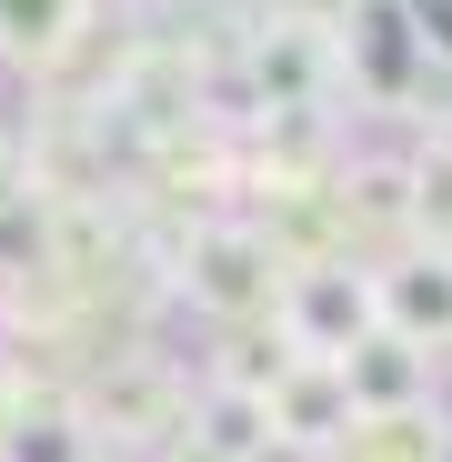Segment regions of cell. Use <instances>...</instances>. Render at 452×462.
<instances>
[{"label":"cell","mask_w":452,"mask_h":462,"mask_svg":"<svg viewBox=\"0 0 452 462\" xmlns=\"http://www.w3.org/2000/svg\"><path fill=\"white\" fill-rule=\"evenodd\" d=\"M281 282H291L281 252L262 242L242 211L191 221V242H181V262H171V291L191 301V312H211L221 332H232V322H272V312H281Z\"/></svg>","instance_id":"6da1fadb"},{"label":"cell","mask_w":452,"mask_h":462,"mask_svg":"<svg viewBox=\"0 0 452 462\" xmlns=\"http://www.w3.org/2000/svg\"><path fill=\"white\" fill-rule=\"evenodd\" d=\"M272 322H281V342H291L301 362H342V352H362L372 332H383L372 262H312V272H291Z\"/></svg>","instance_id":"7a4b0ae2"},{"label":"cell","mask_w":452,"mask_h":462,"mask_svg":"<svg viewBox=\"0 0 452 462\" xmlns=\"http://www.w3.org/2000/svg\"><path fill=\"white\" fill-rule=\"evenodd\" d=\"M272 442L281 452H301V462H322V452H342V432L362 422L352 412V382H342V362H291L281 382H272Z\"/></svg>","instance_id":"3957f363"},{"label":"cell","mask_w":452,"mask_h":462,"mask_svg":"<svg viewBox=\"0 0 452 462\" xmlns=\"http://www.w3.org/2000/svg\"><path fill=\"white\" fill-rule=\"evenodd\" d=\"M372 291H383V332H402L422 352H452V252L412 242L372 272Z\"/></svg>","instance_id":"277c9868"},{"label":"cell","mask_w":452,"mask_h":462,"mask_svg":"<svg viewBox=\"0 0 452 462\" xmlns=\"http://www.w3.org/2000/svg\"><path fill=\"white\" fill-rule=\"evenodd\" d=\"M342 382H352V412H412L442 393V352L402 342V332H372L362 352H342Z\"/></svg>","instance_id":"5b68a950"},{"label":"cell","mask_w":452,"mask_h":462,"mask_svg":"<svg viewBox=\"0 0 452 462\" xmlns=\"http://www.w3.org/2000/svg\"><path fill=\"white\" fill-rule=\"evenodd\" d=\"M91 21H101V0H0V60L51 70L91 41Z\"/></svg>","instance_id":"8992f818"},{"label":"cell","mask_w":452,"mask_h":462,"mask_svg":"<svg viewBox=\"0 0 452 462\" xmlns=\"http://www.w3.org/2000/svg\"><path fill=\"white\" fill-rule=\"evenodd\" d=\"M332 462H452V412L442 402H412V412H362L342 432Z\"/></svg>","instance_id":"52a82bcc"},{"label":"cell","mask_w":452,"mask_h":462,"mask_svg":"<svg viewBox=\"0 0 452 462\" xmlns=\"http://www.w3.org/2000/svg\"><path fill=\"white\" fill-rule=\"evenodd\" d=\"M0 462H101V452H91V412H70V402H31L21 432L0 442Z\"/></svg>","instance_id":"ba28073f"},{"label":"cell","mask_w":452,"mask_h":462,"mask_svg":"<svg viewBox=\"0 0 452 462\" xmlns=\"http://www.w3.org/2000/svg\"><path fill=\"white\" fill-rule=\"evenodd\" d=\"M412 181H422V242L452 252V141H422L412 151Z\"/></svg>","instance_id":"9c48e42d"},{"label":"cell","mask_w":452,"mask_h":462,"mask_svg":"<svg viewBox=\"0 0 452 462\" xmlns=\"http://www.w3.org/2000/svg\"><path fill=\"white\" fill-rule=\"evenodd\" d=\"M412 41L432 60V81H452V0H412Z\"/></svg>","instance_id":"30bf717a"},{"label":"cell","mask_w":452,"mask_h":462,"mask_svg":"<svg viewBox=\"0 0 452 462\" xmlns=\"http://www.w3.org/2000/svg\"><path fill=\"white\" fill-rule=\"evenodd\" d=\"M161 462H232V452H211V442H191V432H171V452Z\"/></svg>","instance_id":"8fae6325"}]
</instances>
